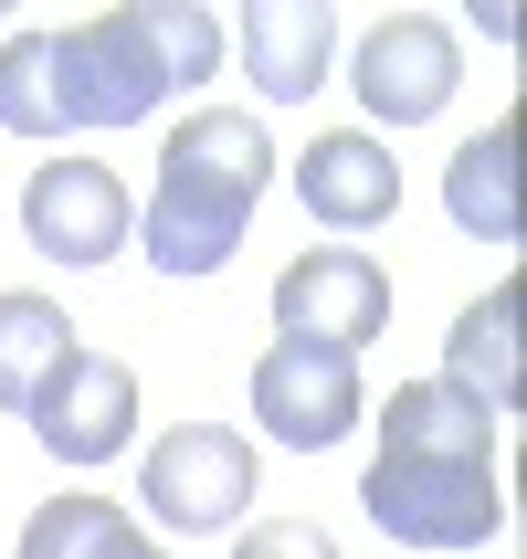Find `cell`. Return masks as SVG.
Segmentation results:
<instances>
[{"label":"cell","mask_w":527,"mask_h":559,"mask_svg":"<svg viewBox=\"0 0 527 559\" xmlns=\"http://www.w3.org/2000/svg\"><path fill=\"white\" fill-rule=\"evenodd\" d=\"M32 433H43V454L53 465H106V454H127V423H137V380H127V359H106V348H63V370L32 391L22 412Z\"/></svg>","instance_id":"obj_6"},{"label":"cell","mask_w":527,"mask_h":559,"mask_svg":"<svg viewBox=\"0 0 527 559\" xmlns=\"http://www.w3.org/2000/svg\"><path fill=\"white\" fill-rule=\"evenodd\" d=\"M232 559H338V538L316 528V518H264V528H243Z\"/></svg>","instance_id":"obj_17"},{"label":"cell","mask_w":527,"mask_h":559,"mask_svg":"<svg viewBox=\"0 0 527 559\" xmlns=\"http://www.w3.org/2000/svg\"><path fill=\"white\" fill-rule=\"evenodd\" d=\"M232 32H243V63H253V85L275 95V106H296V95L327 85V53H338L327 0H243Z\"/></svg>","instance_id":"obj_11"},{"label":"cell","mask_w":527,"mask_h":559,"mask_svg":"<svg viewBox=\"0 0 527 559\" xmlns=\"http://www.w3.org/2000/svg\"><path fill=\"white\" fill-rule=\"evenodd\" d=\"M443 95H454V32L433 11H391V22L359 32V106L380 127H422L443 117Z\"/></svg>","instance_id":"obj_9"},{"label":"cell","mask_w":527,"mask_h":559,"mask_svg":"<svg viewBox=\"0 0 527 559\" xmlns=\"http://www.w3.org/2000/svg\"><path fill=\"white\" fill-rule=\"evenodd\" d=\"M221 22L190 0H127L74 32H11L0 43V127L63 138V127H148L180 85H212Z\"/></svg>","instance_id":"obj_1"},{"label":"cell","mask_w":527,"mask_h":559,"mask_svg":"<svg viewBox=\"0 0 527 559\" xmlns=\"http://www.w3.org/2000/svg\"><path fill=\"white\" fill-rule=\"evenodd\" d=\"M127 190L106 158H53V169H32L22 190V233L32 253H53V264H106V253H127Z\"/></svg>","instance_id":"obj_8"},{"label":"cell","mask_w":527,"mask_h":559,"mask_svg":"<svg viewBox=\"0 0 527 559\" xmlns=\"http://www.w3.org/2000/svg\"><path fill=\"white\" fill-rule=\"evenodd\" d=\"M380 454H454V465H496V423L443 391V380H402L380 402Z\"/></svg>","instance_id":"obj_13"},{"label":"cell","mask_w":527,"mask_h":559,"mask_svg":"<svg viewBox=\"0 0 527 559\" xmlns=\"http://www.w3.org/2000/svg\"><path fill=\"white\" fill-rule=\"evenodd\" d=\"M380 317H391V275H380L370 253H296L275 275V328L285 338H316V348H359L380 338Z\"/></svg>","instance_id":"obj_7"},{"label":"cell","mask_w":527,"mask_h":559,"mask_svg":"<svg viewBox=\"0 0 527 559\" xmlns=\"http://www.w3.org/2000/svg\"><path fill=\"white\" fill-rule=\"evenodd\" d=\"M158 528L180 538H221L253 507V443L232 423H180V433L148 443V497H137Z\"/></svg>","instance_id":"obj_4"},{"label":"cell","mask_w":527,"mask_h":559,"mask_svg":"<svg viewBox=\"0 0 527 559\" xmlns=\"http://www.w3.org/2000/svg\"><path fill=\"white\" fill-rule=\"evenodd\" d=\"M296 201H307L327 233H370V222L402 212V158L380 148L370 127H327V138L296 158Z\"/></svg>","instance_id":"obj_10"},{"label":"cell","mask_w":527,"mask_h":559,"mask_svg":"<svg viewBox=\"0 0 527 559\" xmlns=\"http://www.w3.org/2000/svg\"><path fill=\"white\" fill-rule=\"evenodd\" d=\"M443 212L465 222V233H486V243H517V233H527V212H517V127H506V117L454 148V169H443Z\"/></svg>","instance_id":"obj_14"},{"label":"cell","mask_w":527,"mask_h":559,"mask_svg":"<svg viewBox=\"0 0 527 559\" xmlns=\"http://www.w3.org/2000/svg\"><path fill=\"white\" fill-rule=\"evenodd\" d=\"M253 423L275 443H296V454H327L359 423V359L316 348V338H275L253 359Z\"/></svg>","instance_id":"obj_5"},{"label":"cell","mask_w":527,"mask_h":559,"mask_svg":"<svg viewBox=\"0 0 527 559\" xmlns=\"http://www.w3.org/2000/svg\"><path fill=\"white\" fill-rule=\"evenodd\" d=\"M11 559H169V549H148L127 528V507H106V497H53V507H32Z\"/></svg>","instance_id":"obj_16"},{"label":"cell","mask_w":527,"mask_h":559,"mask_svg":"<svg viewBox=\"0 0 527 559\" xmlns=\"http://www.w3.org/2000/svg\"><path fill=\"white\" fill-rule=\"evenodd\" d=\"M359 507L402 549H486L506 528V486L496 465H454V454H370Z\"/></svg>","instance_id":"obj_3"},{"label":"cell","mask_w":527,"mask_h":559,"mask_svg":"<svg viewBox=\"0 0 527 559\" xmlns=\"http://www.w3.org/2000/svg\"><path fill=\"white\" fill-rule=\"evenodd\" d=\"M63 348H74V317L53 296H0V412H32V391L63 370Z\"/></svg>","instance_id":"obj_15"},{"label":"cell","mask_w":527,"mask_h":559,"mask_svg":"<svg viewBox=\"0 0 527 559\" xmlns=\"http://www.w3.org/2000/svg\"><path fill=\"white\" fill-rule=\"evenodd\" d=\"M443 391H465L486 423L527 402V370H517V285H486V296L454 317V338H443Z\"/></svg>","instance_id":"obj_12"},{"label":"cell","mask_w":527,"mask_h":559,"mask_svg":"<svg viewBox=\"0 0 527 559\" xmlns=\"http://www.w3.org/2000/svg\"><path fill=\"white\" fill-rule=\"evenodd\" d=\"M264 180H275V138L253 117H232V106L180 117L158 148V190H148V264L158 275H221Z\"/></svg>","instance_id":"obj_2"}]
</instances>
